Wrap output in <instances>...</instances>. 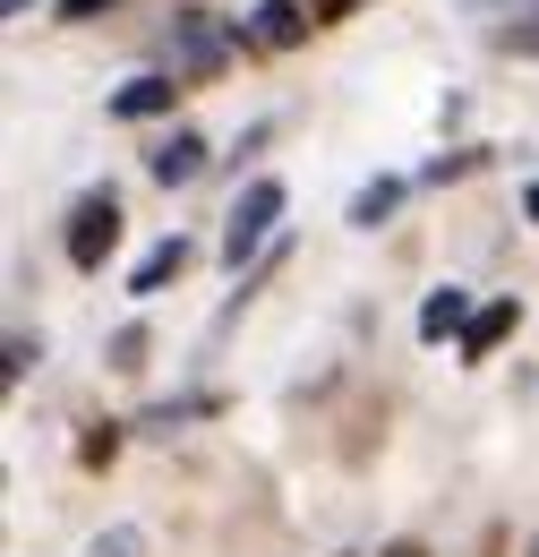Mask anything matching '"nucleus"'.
<instances>
[{
	"label": "nucleus",
	"mask_w": 539,
	"mask_h": 557,
	"mask_svg": "<svg viewBox=\"0 0 539 557\" xmlns=\"http://www.w3.org/2000/svg\"><path fill=\"white\" fill-rule=\"evenodd\" d=\"M172 95H180L172 77H129V86L112 95V112H121V121H154V112H172Z\"/></svg>",
	"instance_id": "10"
},
{
	"label": "nucleus",
	"mask_w": 539,
	"mask_h": 557,
	"mask_svg": "<svg viewBox=\"0 0 539 557\" xmlns=\"http://www.w3.org/2000/svg\"><path fill=\"white\" fill-rule=\"evenodd\" d=\"M274 223H283V181H249V189L231 198V232H223V267L258 258V240H266Z\"/></svg>",
	"instance_id": "2"
},
{
	"label": "nucleus",
	"mask_w": 539,
	"mask_h": 557,
	"mask_svg": "<svg viewBox=\"0 0 539 557\" xmlns=\"http://www.w3.org/2000/svg\"><path fill=\"white\" fill-rule=\"evenodd\" d=\"M523 207H531V223H539V181H531V198H523Z\"/></svg>",
	"instance_id": "18"
},
{
	"label": "nucleus",
	"mask_w": 539,
	"mask_h": 557,
	"mask_svg": "<svg viewBox=\"0 0 539 557\" xmlns=\"http://www.w3.org/2000/svg\"><path fill=\"white\" fill-rule=\"evenodd\" d=\"M77 455H86V463H112V455H121V429H112V420H95V429H86V446H77Z\"/></svg>",
	"instance_id": "12"
},
{
	"label": "nucleus",
	"mask_w": 539,
	"mask_h": 557,
	"mask_svg": "<svg viewBox=\"0 0 539 557\" xmlns=\"http://www.w3.org/2000/svg\"><path fill=\"white\" fill-rule=\"evenodd\" d=\"M137 351H146V335H137V326H121V335H112V369H137Z\"/></svg>",
	"instance_id": "14"
},
{
	"label": "nucleus",
	"mask_w": 539,
	"mask_h": 557,
	"mask_svg": "<svg viewBox=\"0 0 539 557\" xmlns=\"http://www.w3.org/2000/svg\"><path fill=\"white\" fill-rule=\"evenodd\" d=\"M95 557H146V532L121 523V532H103V541H95Z\"/></svg>",
	"instance_id": "13"
},
{
	"label": "nucleus",
	"mask_w": 539,
	"mask_h": 557,
	"mask_svg": "<svg viewBox=\"0 0 539 557\" xmlns=\"http://www.w3.org/2000/svg\"><path fill=\"white\" fill-rule=\"evenodd\" d=\"M360 0H317V26H335V17H351Z\"/></svg>",
	"instance_id": "15"
},
{
	"label": "nucleus",
	"mask_w": 539,
	"mask_h": 557,
	"mask_svg": "<svg viewBox=\"0 0 539 557\" xmlns=\"http://www.w3.org/2000/svg\"><path fill=\"white\" fill-rule=\"evenodd\" d=\"M514 326H523V309H514V300H488V309H479L472 326H463V360H488V351L505 344Z\"/></svg>",
	"instance_id": "9"
},
{
	"label": "nucleus",
	"mask_w": 539,
	"mask_h": 557,
	"mask_svg": "<svg viewBox=\"0 0 539 557\" xmlns=\"http://www.w3.org/2000/svg\"><path fill=\"white\" fill-rule=\"evenodd\" d=\"M95 9H112V0H61V17H95Z\"/></svg>",
	"instance_id": "16"
},
{
	"label": "nucleus",
	"mask_w": 539,
	"mask_h": 557,
	"mask_svg": "<svg viewBox=\"0 0 539 557\" xmlns=\"http://www.w3.org/2000/svg\"><path fill=\"white\" fill-rule=\"evenodd\" d=\"M180 267H189V240H180V232H172V240H154V249H146V258H137V275H129V292H137V300H154V292H163V283H180Z\"/></svg>",
	"instance_id": "7"
},
{
	"label": "nucleus",
	"mask_w": 539,
	"mask_h": 557,
	"mask_svg": "<svg viewBox=\"0 0 539 557\" xmlns=\"http://www.w3.org/2000/svg\"><path fill=\"white\" fill-rule=\"evenodd\" d=\"M146 172H154L163 189H180V181H198V172H205V138H198V129H172V138H163L154 154H146Z\"/></svg>",
	"instance_id": "6"
},
{
	"label": "nucleus",
	"mask_w": 539,
	"mask_h": 557,
	"mask_svg": "<svg viewBox=\"0 0 539 557\" xmlns=\"http://www.w3.org/2000/svg\"><path fill=\"white\" fill-rule=\"evenodd\" d=\"M488 9H505V26L488 35V44H505V52H539V0H472V17Z\"/></svg>",
	"instance_id": "8"
},
{
	"label": "nucleus",
	"mask_w": 539,
	"mask_h": 557,
	"mask_svg": "<svg viewBox=\"0 0 539 557\" xmlns=\"http://www.w3.org/2000/svg\"><path fill=\"white\" fill-rule=\"evenodd\" d=\"M479 309H472V292L463 283H437L428 300H419V344H446V335H463Z\"/></svg>",
	"instance_id": "4"
},
{
	"label": "nucleus",
	"mask_w": 539,
	"mask_h": 557,
	"mask_svg": "<svg viewBox=\"0 0 539 557\" xmlns=\"http://www.w3.org/2000/svg\"><path fill=\"white\" fill-rule=\"evenodd\" d=\"M172 35H180V61H172V77H180V70H189V77H214V70H223V52H231V35H223L205 9L172 17Z\"/></svg>",
	"instance_id": "3"
},
{
	"label": "nucleus",
	"mask_w": 539,
	"mask_h": 557,
	"mask_svg": "<svg viewBox=\"0 0 539 557\" xmlns=\"http://www.w3.org/2000/svg\"><path fill=\"white\" fill-rule=\"evenodd\" d=\"M377 557H428V549H419V541H394V549H377Z\"/></svg>",
	"instance_id": "17"
},
{
	"label": "nucleus",
	"mask_w": 539,
	"mask_h": 557,
	"mask_svg": "<svg viewBox=\"0 0 539 557\" xmlns=\"http://www.w3.org/2000/svg\"><path fill=\"white\" fill-rule=\"evenodd\" d=\"M309 26H317V17H309L300 0H258V9H249V35H258L266 52H291V44L309 35Z\"/></svg>",
	"instance_id": "5"
},
{
	"label": "nucleus",
	"mask_w": 539,
	"mask_h": 557,
	"mask_svg": "<svg viewBox=\"0 0 539 557\" xmlns=\"http://www.w3.org/2000/svg\"><path fill=\"white\" fill-rule=\"evenodd\" d=\"M394 207H403V181H368V189L351 198V223H360V232H377Z\"/></svg>",
	"instance_id": "11"
},
{
	"label": "nucleus",
	"mask_w": 539,
	"mask_h": 557,
	"mask_svg": "<svg viewBox=\"0 0 539 557\" xmlns=\"http://www.w3.org/2000/svg\"><path fill=\"white\" fill-rule=\"evenodd\" d=\"M531 557H539V549H531Z\"/></svg>",
	"instance_id": "19"
},
{
	"label": "nucleus",
	"mask_w": 539,
	"mask_h": 557,
	"mask_svg": "<svg viewBox=\"0 0 539 557\" xmlns=\"http://www.w3.org/2000/svg\"><path fill=\"white\" fill-rule=\"evenodd\" d=\"M112 249H121V198H112V189H95V198H77V207H68V267H77V275H95Z\"/></svg>",
	"instance_id": "1"
}]
</instances>
